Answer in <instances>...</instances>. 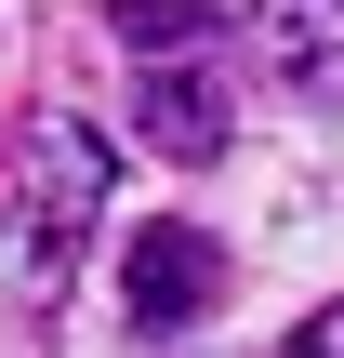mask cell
<instances>
[{
  "instance_id": "obj_1",
  "label": "cell",
  "mask_w": 344,
  "mask_h": 358,
  "mask_svg": "<svg viewBox=\"0 0 344 358\" xmlns=\"http://www.w3.org/2000/svg\"><path fill=\"white\" fill-rule=\"evenodd\" d=\"M93 213H106V133H93V120H40L27 159H13V279H27L40 306L66 292Z\"/></svg>"
},
{
  "instance_id": "obj_2",
  "label": "cell",
  "mask_w": 344,
  "mask_h": 358,
  "mask_svg": "<svg viewBox=\"0 0 344 358\" xmlns=\"http://www.w3.org/2000/svg\"><path fill=\"white\" fill-rule=\"evenodd\" d=\"M119 292H133V332H186V319H212V306H225V252H212V226H146L133 266H119Z\"/></svg>"
},
{
  "instance_id": "obj_3",
  "label": "cell",
  "mask_w": 344,
  "mask_h": 358,
  "mask_svg": "<svg viewBox=\"0 0 344 358\" xmlns=\"http://www.w3.org/2000/svg\"><path fill=\"white\" fill-rule=\"evenodd\" d=\"M252 40H265V66H278L292 106L344 120V0H252Z\"/></svg>"
},
{
  "instance_id": "obj_4",
  "label": "cell",
  "mask_w": 344,
  "mask_h": 358,
  "mask_svg": "<svg viewBox=\"0 0 344 358\" xmlns=\"http://www.w3.org/2000/svg\"><path fill=\"white\" fill-rule=\"evenodd\" d=\"M133 120H146V146L159 159H225V80H212V53H146V93H133Z\"/></svg>"
},
{
  "instance_id": "obj_5",
  "label": "cell",
  "mask_w": 344,
  "mask_h": 358,
  "mask_svg": "<svg viewBox=\"0 0 344 358\" xmlns=\"http://www.w3.org/2000/svg\"><path fill=\"white\" fill-rule=\"evenodd\" d=\"M106 27L133 40V53H212V0H106Z\"/></svg>"
},
{
  "instance_id": "obj_6",
  "label": "cell",
  "mask_w": 344,
  "mask_h": 358,
  "mask_svg": "<svg viewBox=\"0 0 344 358\" xmlns=\"http://www.w3.org/2000/svg\"><path fill=\"white\" fill-rule=\"evenodd\" d=\"M292 358H344V306H331V319H318V332H305Z\"/></svg>"
}]
</instances>
